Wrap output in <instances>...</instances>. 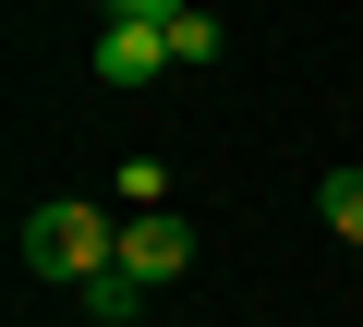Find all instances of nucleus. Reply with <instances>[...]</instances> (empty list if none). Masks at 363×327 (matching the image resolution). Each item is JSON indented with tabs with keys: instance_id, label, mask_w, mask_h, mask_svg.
I'll return each mask as SVG.
<instances>
[{
	"instance_id": "1",
	"label": "nucleus",
	"mask_w": 363,
	"mask_h": 327,
	"mask_svg": "<svg viewBox=\"0 0 363 327\" xmlns=\"http://www.w3.org/2000/svg\"><path fill=\"white\" fill-rule=\"evenodd\" d=\"M25 267L61 279V291H85V279L121 267V218L97 194H49V206H25Z\"/></svg>"
},
{
	"instance_id": "2",
	"label": "nucleus",
	"mask_w": 363,
	"mask_h": 327,
	"mask_svg": "<svg viewBox=\"0 0 363 327\" xmlns=\"http://www.w3.org/2000/svg\"><path fill=\"white\" fill-rule=\"evenodd\" d=\"M182 267H194V218H182V206H145V218H121V279H182Z\"/></svg>"
},
{
	"instance_id": "3",
	"label": "nucleus",
	"mask_w": 363,
	"mask_h": 327,
	"mask_svg": "<svg viewBox=\"0 0 363 327\" xmlns=\"http://www.w3.org/2000/svg\"><path fill=\"white\" fill-rule=\"evenodd\" d=\"M169 73H182V61H169V37H157V25H121V13L97 25V85H121V97H133V85H169Z\"/></svg>"
},
{
	"instance_id": "4",
	"label": "nucleus",
	"mask_w": 363,
	"mask_h": 327,
	"mask_svg": "<svg viewBox=\"0 0 363 327\" xmlns=\"http://www.w3.org/2000/svg\"><path fill=\"white\" fill-rule=\"evenodd\" d=\"M73 303H85L97 327H133V315H145V279H121V267H109V279H85Z\"/></svg>"
},
{
	"instance_id": "5",
	"label": "nucleus",
	"mask_w": 363,
	"mask_h": 327,
	"mask_svg": "<svg viewBox=\"0 0 363 327\" xmlns=\"http://www.w3.org/2000/svg\"><path fill=\"white\" fill-rule=\"evenodd\" d=\"M315 206H327V231L363 255V170H327V182H315Z\"/></svg>"
},
{
	"instance_id": "6",
	"label": "nucleus",
	"mask_w": 363,
	"mask_h": 327,
	"mask_svg": "<svg viewBox=\"0 0 363 327\" xmlns=\"http://www.w3.org/2000/svg\"><path fill=\"white\" fill-rule=\"evenodd\" d=\"M169 61H182V73H206V61H218V13H206V0L169 25Z\"/></svg>"
},
{
	"instance_id": "7",
	"label": "nucleus",
	"mask_w": 363,
	"mask_h": 327,
	"mask_svg": "<svg viewBox=\"0 0 363 327\" xmlns=\"http://www.w3.org/2000/svg\"><path fill=\"white\" fill-rule=\"evenodd\" d=\"M145 206H169V157H121V218H145Z\"/></svg>"
},
{
	"instance_id": "8",
	"label": "nucleus",
	"mask_w": 363,
	"mask_h": 327,
	"mask_svg": "<svg viewBox=\"0 0 363 327\" xmlns=\"http://www.w3.org/2000/svg\"><path fill=\"white\" fill-rule=\"evenodd\" d=\"M109 13H121V25H157V37H169L182 13H194V0H109Z\"/></svg>"
}]
</instances>
